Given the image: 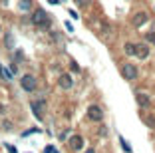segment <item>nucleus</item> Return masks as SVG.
Returning <instances> with one entry per match:
<instances>
[{"mask_svg":"<svg viewBox=\"0 0 155 153\" xmlns=\"http://www.w3.org/2000/svg\"><path fill=\"white\" fill-rule=\"evenodd\" d=\"M135 56L141 58V60H145V58L149 56V46H147V44H135Z\"/></svg>","mask_w":155,"mask_h":153,"instance_id":"8","label":"nucleus"},{"mask_svg":"<svg viewBox=\"0 0 155 153\" xmlns=\"http://www.w3.org/2000/svg\"><path fill=\"white\" fill-rule=\"evenodd\" d=\"M30 108H32L34 115H36L38 119H42V117H44V109H46V101H44V99H36V101H32V103H30Z\"/></svg>","mask_w":155,"mask_h":153,"instance_id":"5","label":"nucleus"},{"mask_svg":"<svg viewBox=\"0 0 155 153\" xmlns=\"http://www.w3.org/2000/svg\"><path fill=\"white\" fill-rule=\"evenodd\" d=\"M54 151H56L54 147H46V149H44V153H54Z\"/></svg>","mask_w":155,"mask_h":153,"instance_id":"21","label":"nucleus"},{"mask_svg":"<svg viewBox=\"0 0 155 153\" xmlns=\"http://www.w3.org/2000/svg\"><path fill=\"white\" fill-rule=\"evenodd\" d=\"M137 68H135V64H129V62H125V64L121 66V76L125 78V80H137Z\"/></svg>","mask_w":155,"mask_h":153,"instance_id":"2","label":"nucleus"},{"mask_svg":"<svg viewBox=\"0 0 155 153\" xmlns=\"http://www.w3.org/2000/svg\"><path fill=\"white\" fill-rule=\"evenodd\" d=\"M145 22H147V14L145 12H137L135 16H133V20H131V24L135 26V28H141Z\"/></svg>","mask_w":155,"mask_h":153,"instance_id":"9","label":"nucleus"},{"mask_svg":"<svg viewBox=\"0 0 155 153\" xmlns=\"http://www.w3.org/2000/svg\"><path fill=\"white\" fill-rule=\"evenodd\" d=\"M141 119H143L145 123L149 125V127H155V117H153V115H147V113H143V115H141Z\"/></svg>","mask_w":155,"mask_h":153,"instance_id":"14","label":"nucleus"},{"mask_svg":"<svg viewBox=\"0 0 155 153\" xmlns=\"http://www.w3.org/2000/svg\"><path fill=\"white\" fill-rule=\"evenodd\" d=\"M0 78H2V80H8V82L12 80V72H10V70H6L2 64H0Z\"/></svg>","mask_w":155,"mask_h":153,"instance_id":"11","label":"nucleus"},{"mask_svg":"<svg viewBox=\"0 0 155 153\" xmlns=\"http://www.w3.org/2000/svg\"><path fill=\"white\" fill-rule=\"evenodd\" d=\"M64 26H66V30H68V32H74V26H72L70 22H64Z\"/></svg>","mask_w":155,"mask_h":153,"instance_id":"19","label":"nucleus"},{"mask_svg":"<svg viewBox=\"0 0 155 153\" xmlns=\"http://www.w3.org/2000/svg\"><path fill=\"white\" fill-rule=\"evenodd\" d=\"M20 86H22L24 92H34L36 89V78L30 76V74H26V76H22V80H20Z\"/></svg>","mask_w":155,"mask_h":153,"instance_id":"3","label":"nucleus"},{"mask_svg":"<svg viewBox=\"0 0 155 153\" xmlns=\"http://www.w3.org/2000/svg\"><path fill=\"white\" fill-rule=\"evenodd\" d=\"M58 86L62 87V89H72V87H74V78H72V74H62L60 80H58Z\"/></svg>","mask_w":155,"mask_h":153,"instance_id":"7","label":"nucleus"},{"mask_svg":"<svg viewBox=\"0 0 155 153\" xmlns=\"http://www.w3.org/2000/svg\"><path fill=\"white\" fill-rule=\"evenodd\" d=\"M123 52H125L127 56H135V44L125 42V46H123Z\"/></svg>","mask_w":155,"mask_h":153,"instance_id":"12","label":"nucleus"},{"mask_svg":"<svg viewBox=\"0 0 155 153\" xmlns=\"http://www.w3.org/2000/svg\"><path fill=\"white\" fill-rule=\"evenodd\" d=\"M50 4H62V0H48Z\"/></svg>","mask_w":155,"mask_h":153,"instance_id":"22","label":"nucleus"},{"mask_svg":"<svg viewBox=\"0 0 155 153\" xmlns=\"http://www.w3.org/2000/svg\"><path fill=\"white\" fill-rule=\"evenodd\" d=\"M32 24H34V26H38V28H46V26L50 24V18H48L46 10H42V8L34 10V14H32Z\"/></svg>","mask_w":155,"mask_h":153,"instance_id":"1","label":"nucleus"},{"mask_svg":"<svg viewBox=\"0 0 155 153\" xmlns=\"http://www.w3.org/2000/svg\"><path fill=\"white\" fill-rule=\"evenodd\" d=\"M74 2H76L78 6H88L89 4V0H74Z\"/></svg>","mask_w":155,"mask_h":153,"instance_id":"17","label":"nucleus"},{"mask_svg":"<svg viewBox=\"0 0 155 153\" xmlns=\"http://www.w3.org/2000/svg\"><path fill=\"white\" fill-rule=\"evenodd\" d=\"M6 151H8V153H18V149H16V147H12V145H8V143H6Z\"/></svg>","mask_w":155,"mask_h":153,"instance_id":"18","label":"nucleus"},{"mask_svg":"<svg viewBox=\"0 0 155 153\" xmlns=\"http://www.w3.org/2000/svg\"><path fill=\"white\" fill-rule=\"evenodd\" d=\"M135 101H137V105H141V108H149V103H151L145 94H137V96H135Z\"/></svg>","mask_w":155,"mask_h":153,"instance_id":"10","label":"nucleus"},{"mask_svg":"<svg viewBox=\"0 0 155 153\" xmlns=\"http://www.w3.org/2000/svg\"><path fill=\"white\" fill-rule=\"evenodd\" d=\"M68 145H70V149H72V151H82V149H84V137H80V135H72V137L68 139Z\"/></svg>","mask_w":155,"mask_h":153,"instance_id":"6","label":"nucleus"},{"mask_svg":"<svg viewBox=\"0 0 155 153\" xmlns=\"http://www.w3.org/2000/svg\"><path fill=\"white\" fill-rule=\"evenodd\" d=\"M88 117L91 121H96V123L103 121V111H101V108L100 105H89L88 108Z\"/></svg>","mask_w":155,"mask_h":153,"instance_id":"4","label":"nucleus"},{"mask_svg":"<svg viewBox=\"0 0 155 153\" xmlns=\"http://www.w3.org/2000/svg\"><path fill=\"white\" fill-rule=\"evenodd\" d=\"M86 153H96V151H94V149H91V147H89V149H86Z\"/></svg>","mask_w":155,"mask_h":153,"instance_id":"23","label":"nucleus"},{"mask_svg":"<svg viewBox=\"0 0 155 153\" xmlns=\"http://www.w3.org/2000/svg\"><path fill=\"white\" fill-rule=\"evenodd\" d=\"M30 6H32V0H20V2H18V8H20V10H30Z\"/></svg>","mask_w":155,"mask_h":153,"instance_id":"13","label":"nucleus"},{"mask_svg":"<svg viewBox=\"0 0 155 153\" xmlns=\"http://www.w3.org/2000/svg\"><path fill=\"white\" fill-rule=\"evenodd\" d=\"M121 147H123V151H125V153H131V145L125 141V139H121Z\"/></svg>","mask_w":155,"mask_h":153,"instance_id":"15","label":"nucleus"},{"mask_svg":"<svg viewBox=\"0 0 155 153\" xmlns=\"http://www.w3.org/2000/svg\"><path fill=\"white\" fill-rule=\"evenodd\" d=\"M70 16H72L74 20H78V12H76V10H70Z\"/></svg>","mask_w":155,"mask_h":153,"instance_id":"20","label":"nucleus"},{"mask_svg":"<svg viewBox=\"0 0 155 153\" xmlns=\"http://www.w3.org/2000/svg\"><path fill=\"white\" fill-rule=\"evenodd\" d=\"M145 40L151 42V44H155V34L153 32H147V34H145Z\"/></svg>","mask_w":155,"mask_h":153,"instance_id":"16","label":"nucleus"}]
</instances>
